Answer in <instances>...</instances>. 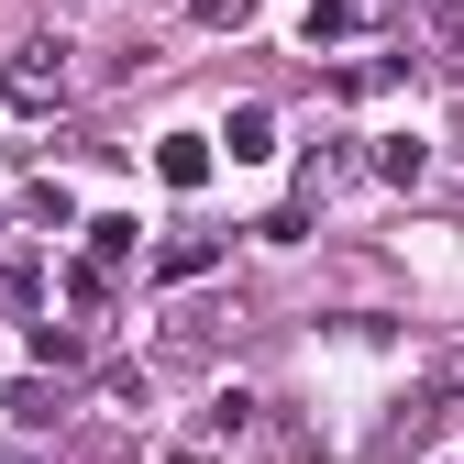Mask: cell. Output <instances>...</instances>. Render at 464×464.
<instances>
[{"label": "cell", "mask_w": 464, "mask_h": 464, "mask_svg": "<svg viewBox=\"0 0 464 464\" xmlns=\"http://www.w3.org/2000/svg\"><path fill=\"white\" fill-rule=\"evenodd\" d=\"M55 55H67V44H23L12 55V100L23 111H55V100H67V67H55Z\"/></svg>", "instance_id": "6da1fadb"}, {"label": "cell", "mask_w": 464, "mask_h": 464, "mask_svg": "<svg viewBox=\"0 0 464 464\" xmlns=\"http://www.w3.org/2000/svg\"><path fill=\"white\" fill-rule=\"evenodd\" d=\"M155 178L166 188H210V133H166L155 144Z\"/></svg>", "instance_id": "7a4b0ae2"}, {"label": "cell", "mask_w": 464, "mask_h": 464, "mask_svg": "<svg viewBox=\"0 0 464 464\" xmlns=\"http://www.w3.org/2000/svg\"><path fill=\"white\" fill-rule=\"evenodd\" d=\"M221 144H232V166H266V155H276V111H266V100H244V111L221 122Z\"/></svg>", "instance_id": "3957f363"}, {"label": "cell", "mask_w": 464, "mask_h": 464, "mask_svg": "<svg viewBox=\"0 0 464 464\" xmlns=\"http://www.w3.org/2000/svg\"><path fill=\"white\" fill-rule=\"evenodd\" d=\"M89 232V266L111 276V266H133V244H144V221H122V210H100V221H78Z\"/></svg>", "instance_id": "277c9868"}, {"label": "cell", "mask_w": 464, "mask_h": 464, "mask_svg": "<svg viewBox=\"0 0 464 464\" xmlns=\"http://www.w3.org/2000/svg\"><path fill=\"white\" fill-rule=\"evenodd\" d=\"M376 178L420 188V178H431V144H420V133H387V144H376Z\"/></svg>", "instance_id": "5b68a950"}, {"label": "cell", "mask_w": 464, "mask_h": 464, "mask_svg": "<svg viewBox=\"0 0 464 464\" xmlns=\"http://www.w3.org/2000/svg\"><path fill=\"white\" fill-rule=\"evenodd\" d=\"M343 34H354V0H310V12H299V44H310V55L343 44Z\"/></svg>", "instance_id": "8992f818"}, {"label": "cell", "mask_w": 464, "mask_h": 464, "mask_svg": "<svg viewBox=\"0 0 464 464\" xmlns=\"http://www.w3.org/2000/svg\"><path fill=\"white\" fill-rule=\"evenodd\" d=\"M210 266H221V244H210V232H178V244L155 255V276H210Z\"/></svg>", "instance_id": "52a82bcc"}, {"label": "cell", "mask_w": 464, "mask_h": 464, "mask_svg": "<svg viewBox=\"0 0 464 464\" xmlns=\"http://www.w3.org/2000/svg\"><path fill=\"white\" fill-rule=\"evenodd\" d=\"M34 354H44V365H78V354H89V332H67V321H34Z\"/></svg>", "instance_id": "ba28073f"}, {"label": "cell", "mask_w": 464, "mask_h": 464, "mask_svg": "<svg viewBox=\"0 0 464 464\" xmlns=\"http://www.w3.org/2000/svg\"><path fill=\"white\" fill-rule=\"evenodd\" d=\"M199 23H221V34H244V23H255V0H199Z\"/></svg>", "instance_id": "9c48e42d"}]
</instances>
